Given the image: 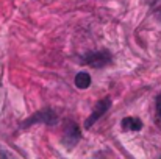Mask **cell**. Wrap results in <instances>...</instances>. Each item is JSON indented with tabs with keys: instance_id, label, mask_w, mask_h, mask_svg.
<instances>
[{
	"instance_id": "cell-1",
	"label": "cell",
	"mask_w": 161,
	"mask_h": 159,
	"mask_svg": "<svg viewBox=\"0 0 161 159\" xmlns=\"http://www.w3.org/2000/svg\"><path fill=\"white\" fill-rule=\"evenodd\" d=\"M83 62L88 64V66H91V67H97V69L105 67V66H108L111 62V53L108 52V50L92 52L85 56V61Z\"/></svg>"
},
{
	"instance_id": "cell-2",
	"label": "cell",
	"mask_w": 161,
	"mask_h": 159,
	"mask_svg": "<svg viewBox=\"0 0 161 159\" xmlns=\"http://www.w3.org/2000/svg\"><path fill=\"white\" fill-rule=\"evenodd\" d=\"M58 120V115L55 114L52 109H41L39 112H36L35 115H31L30 119L25 120L24 126H30L33 123H47V125H55Z\"/></svg>"
},
{
	"instance_id": "cell-3",
	"label": "cell",
	"mask_w": 161,
	"mask_h": 159,
	"mask_svg": "<svg viewBox=\"0 0 161 159\" xmlns=\"http://www.w3.org/2000/svg\"><path fill=\"white\" fill-rule=\"evenodd\" d=\"M109 106H111V98L107 97V98H103V100H99L96 106H94V109H92V112H91V115L86 119V122H85V128H91L105 112H107L108 109H109Z\"/></svg>"
},
{
	"instance_id": "cell-4",
	"label": "cell",
	"mask_w": 161,
	"mask_h": 159,
	"mask_svg": "<svg viewBox=\"0 0 161 159\" xmlns=\"http://www.w3.org/2000/svg\"><path fill=\"white\" fill-rule=\"evenodd\" d=\"M81 139V134H80V128L77 123L74 122H69L66 130H64V137H63V144L67 145L69 148L75 147L78 144V140Z\"/></svg>"
},
{
	"instance_id": "cell-5",
	"label": "cell",
	"mask_w": 161,
	"mask_h": 159,
	"mask_svg": "<svg viewBox=\"0 0 161 159\" xmlns=\"http://www.w3.org/2000/svg\"><path fill=\"white\" fill-rule=\"evenodd\" d=\"M142 120L138 117H125L122 120V130L124 131H139L142 130Z\"/></svg>"
},
{
	"instance_id": "cell-6",
	"label": "cell",
	"mask_w": 161,
	"mask_h": 159,
	"mask_svg": "<svg viewBox=\"0 0 161 159\" xmlns=\"http://www.w3.org/2000/svg\"><path fill=\"white\" fill-rule=\"evenodd\" d=\"M75 86L78 89H88L91 86V75L88 72H78L75 75Z\"/></svg>"
},
{
	"instance_id": "cell-7",
	"label": "cell",
	"mask_w": 161,
	"mask_h": 159,
	"mask_svg": "<svg viewBox=\"0 0 161 159\" xmlns=\"http://www.w3.org/2000/svg\"><path fill=\"white\" fill-rule=\"evenodd\" d=\"M157 115H158V119L161 120V92L158 94V97H157Z\"/></svg>"
},
{
	"instance_id": "cell-8",
	"label": "cell",
	"mask_w": 161,
	"mask_h": 159,
	"mask_svg": "<svg viewBox=\"0 0 161 159\" xmlns=\"http://www.w3.org/2000/svg\"><path fill=\"white\" fill-rule=\"evenodd\" d=\"M0 156H6V153H3V151H0Z\"/></svg>"
}]
</instances>
